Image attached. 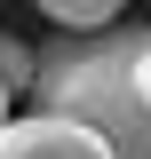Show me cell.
<instances>
[{
  "mask_svg": "<svg viewBox=\"0 0 151 159\" xmlns=\"http://www.w3.org/2000/svg\"><path fill=\"white\" fill-rule=\"evenodd\" d=\"M8 103H16V96H8V88H0V127H8Z\"/></svg>",
  "mask_w": 151,
  "mask_h": 159,
  "instance_id": "cell-5",
  "label": "cell"
},
{
  "mask_svg": "<svg viewBox=\"0 0 151 159\" xmlns=\"http://www.w3.org/2000/svg\"><path fill=\"white\" fill-rule=\"evenodd\" d=\"M48 24H56L64 40H95V32H119V8L112 0H48Z\"/></svg>",
  "mask_w": 151,
  "mask_h": 159,
  "instance_id": "cell-3",
  "label": "cell"
},
{
  "mask_svg": "<svg viewBox=\"0 0 151 159\" xmlns=\"http://www.w3.org/2000/svg\"><path fill=\"white\" fill-rule=\"evenodd\" d=\"M0 159H112V143L80 127V119H48V111H24L0 127Z\"/></svg>",
  "mask_w": 151,
  "mask_h": 159,
  "instance_id": "cell-2",
  "label": "cell"
},
{
  "mask_svg": "<svg viewBox=\"0 0 151 159\" xmlns=\"http://www.w3.org/2000/svg\"><path fill=\"white\" fill-rule=\"evenodd\" d=\"M135 48H143V24H119L95 40H48L32 111L95 127L112 143V159H151V103L135 96Z\"/></svg>",
  "mask_w": 151,
  "mask_h": 159,
  "instance_id": "cell-1",
  "label": "cell"
},
{
  "mask_svg": "<svg viewBox=\"0 0 151 159\" xmlns=\"http://www.w3.org/2000/svg\"><path fill=\"white\" fill-rule=\"evenodd\" d=\"M32 80H40V56L24 48L16 32H0V88H8V96H24Z\"/></svg>",
  "mask_w": 151,
  "mask_h": 159,
  "instance_id": "cell-4",
  "label": "cell"
}]
</instances>
